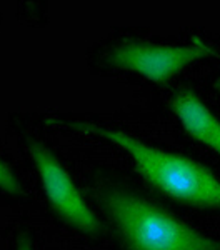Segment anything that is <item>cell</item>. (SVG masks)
<instances>
[{"instance_id":"4","label":"cell","mask_w":220,"mask_h":250,"mask_svg":"<svg viewBox=\"0 0 220 250\" xmlns=\"http://www.w3.org/2000/svg\"><path fill=\"white\" fill-rule=\"evenodd\" d=\"M214 48L194 37L192 43H160L122 34L103 43L94 55L99 70H119L135 74L150 82H167L195 60L214 55Z\"/></svg>"},{"instance_id":"9","label":"cell","mask_w":220,"mask_h":250,"mask_svg":"<svg viewBox=\"0 0 220 250\" xmlns=\"http://www.w3.org/2000/svg\"><path fill=\"white\" fill-rule=\"evenodd\" d=\"M2 22H3V17H2V10H0V27H2Z\"/></svg>"},{"instance_id":"3","label":"cell","mask_w":220,"mask_h":250,"mask_svg":"<svg viewBox=\"0 0 220 250\" xmlns=\"http://www.w3.org/2000/svg\"><path fill=\"white\" fill-rule=\"evenodd\" d=\"M87 193L119 250H220V239L180 220L114 167H94Z\"/></svg>"},{"instance_id":"2","label":"cell","mask_w":220,"mask_h":250,"mask_svg":"<svg viewBox=\"0 0 220 250\" xmlns=\"http://www.w3.org/2000/svg\"><path fill=\"white\" fill-rule=\"evenodd\" d=\"M7 130L17 145L43 222L72 239L90 245L109 240V230L92 204L85 184L80 185L37 115L17 112Z\"/></svg>"},{"instance_id":"1","label":"cell","mask_w":220,"mask_h":250,"mask_svg":"<svg viewBox=\"0 0 220 250\" xmlns=\"http://www.w3.org/2000/svg\"><path fill=\"white\" fill-rule=\"evenodd\" d=\"M39 119L50 132L82 137L112 148L125 159L130 170L149 190L175 204L220 213V180L202 164L160 147L129 128L90 117L45 114Z\"/></svg>"},{"instance_id":"5","label":"cell","mask_w":220,"mask_h":250,"mask_svg":"<svg viewBox=\"0 0 220 250\" xmlns=\"http://www.w3.org/2000/svg\"><path fill=\"white\" fill-rule=\"evenodd\" d=\"M169 105L183 130L220 159V120L199 95L192 90H179L170 97Z\"/></svg>"},{"instance_id":"7","label":"cell","mask_w":220,"mask_h":250,"mask_svg":"<svg viewBox=\"0 0 220 250\" xmlns=\"http://www.w3.org/2000/svg\"><path fill=\"white\" fill-rule=\"evenodd\" d=\"M3 250H42L39 227L29 217H19L7 227Z\"/></svg>"},{"instance_id":"6","label":"cell","mask_w":220,"mask_h":250,"mask_svg":"<svg viewBox=\"0 0 220 250\" xmlns=\"http://www.w3.org/2000/svg\"><path fill=\"white\" fill-rule=\"evenodd\" d=\"M0 205L15 210H30L35 197L22 160L0 140Z\"/></svg>"},{"instance_id":"8","label":"cell","mask_w":220,"mask_h":250,"mask_svg":"<svg viewBox=\"0 0 220 250\" xmlns=\"http://www.w3.org/2000/svg\"><path fill=\"white\" fill-rule=\"evenodd\" d=\"M215 88H217V92H220V75H219L217 82H215Z\"/></svg>"}]
</instances>
